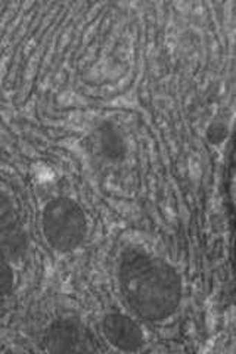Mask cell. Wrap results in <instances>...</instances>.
I'll return each mask as SVG.
<instances>
[{
  "label": "cell",
  "mask_w": 236,
  "mask_h": 354,
  "mask_svg": "<svg viewBox=\"0 0 236 354\" xmlns=\"http://www.w3.org/2000/svg\"><path fill=\"white\" fill-rule=\"evenodd\" d=\"M14 283V273L6 259L0 256V297L9 292Z\"/></svg>",
  "instance_id": "cell-7"
},
{
  "label": "cell",
  "mask_w": 236,
  "mask_h": 354,
  "mask_svg": "<svg viewBox=\"0 0 236 354\" xmlns=\"http://www.w3.org/2000/svg\"><path fill=\"white\" fill-rule=\"evenodd\" d=\"M100 145L109 158H120L125 153V142H122L117 129L112 126H105L100 130Z\"/></svg>",
  "instance_id": "cell-6"
},
{
  "label": "cell",
  "mask_w": 236,
  "mask_h": 354,
  "mask_svg": "<svg viewBox=\"0 0 236 354\" xmlns=\"http://www.w3.org/2000/svg\"><path fill=\"white\" fill-rule=\"evenodd\" d=\"M43 344L52 353H93L100 350L93 332L73 319L52 324L46 330Z\"/></svg>",
  "instance_id": "cell-3"
},
{
  "label": "cell",
  "mask_w": 236,
  "mask_h": 354,
  "mask_svg": "<svg viewBox=\"0 0 236 354\" xmlns=\"http://www.w3.org/2000/svg\"><path fill=\"white\" fill-rule=\"evenodd\" d=\"M83 209L69 198H56L43 213V230L51 245L60 251H71L86 236Z\"/></svg>",
  "instance_id": "cell-2"
},
{
  "label": "cell",
  "mask_w": 236,
  "mask_h": 354,
  "mask_svg": "<svg viewBox=\"0 0 236 354\" xmlns=\"http://www.w3.org/2000/svg\"><path fill=\"white\" fill-rule=\"evenodd\" d=\"M27 245L26 232L9 198L0 191V256L6 260L19 257Z\"/></svg>",
  "instance_id": "cell-4"
},
{
  "label": "cell",
  "mask_w": 236,
  "mask_h": 354,
  "mask_svg": "<svg viewBox=\"0 0 236 354\" xmlns=\"http://www.w3.org/2000/svg\"><path fill=\"white\" fill-rule=\"evenodd\" d=\"M118 278L126 303L145 320L160 322L172 316L181 303L182 283L177 272L148 252L127 250L122 254Z\"/></svg>",
  "instance_id": "cell-1"
},
{
  "label": "cell",
  "mask_w": 236,
  "mask_h": 354,
  "mask_svg": "<svg viewBox=\"0 0 236 354\" xmlns=\"http://www.w3.org/2000/svg\"><path fill=\"white\" fill-rule=\"evenodd\" d=\"M102 330L109 344L122 351H138L145 344L140 326L133 319L111 313L102 320Z\"/></svg>",
  "instance_id": "cell-5"
}]
</instances>
